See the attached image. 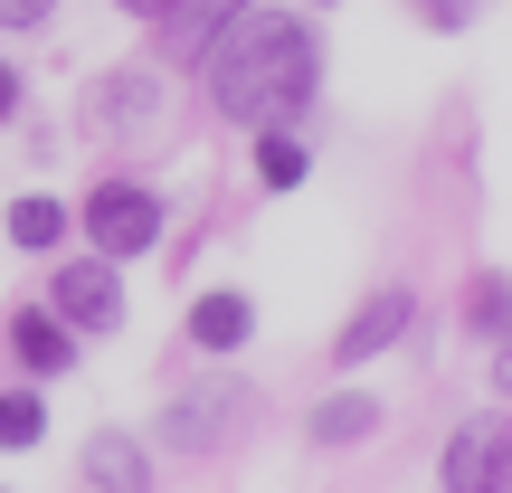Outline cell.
<instances>
[{
	"mask_svg": "<svg viewBox=\"0 0 512 493\" xmlns=\"http://www.w3.org/2000/svg\"><path fill=\"white\" fill-rule=\"evenodd\" d=\"M86 238H95V256H143V247H162V200H152L143 181H95L86 190Z\"/></svg>",
	"mask_w": 512,
	"mask_h": 493,
	"instance_id": "cell-3",
	"label": "cell"
},
{
	"mask_svg": "<svg viewBox=\"0 0 512 493\" xmlns=\"http://www.w3.org/2000/svg\"><path fill=\"white\" fill-rule=\"evenodd\" d=\"M200 57H209V105H219L228 124H247V133L285 124V114L313 105V86H323V48H313V29L285 19V10H238L228 38L200 48Z\"/></svg>",
	"mask_w": 512,
	"mask_h": 493,
	"instance_id": "cell-1",
	"label": "cell"
},
{
	"mask_svg": "<svg viewBox=\"0 0 512 493\" xmlns=\"http://www.w3.org/2000/svg\"><path fill=\"white\" fill-rule=\"evenodd\" d=\"M408 323H418V294H408V285H380V294H370V304L351 313L342 332H332V361H342V370H361L370 351H389Z\"/></svg>",
	"mask_w": 512,
	"mask_h": 493,
	"instance_id": "cell-5",
	"label": "cell"
},
{
	"mask_svg": "<svg viewBox=\"0 0 512 493\" xmlns=\"http://www.w3.org/2000/svg\"><path fill=\"white\" fill-rule=\"evenodd\" d=\"M238 10H247V0H190V10H162V19H171V57H200Z\"/></svg>",
	"mask_w": 512,
	"mask_h": 493,
	"instance_id": "cell-11",
	"label": "cell"
},
{
	"mask_svg": "<svg viewBox=\"0 0 512 493\" xmlns=\"http://www.w3.org/2000/svg\"><path fill=\"white\" fill-rule=\"evenodd\" d=\"M0 219H10V247H57V238H67V209H57L48 190H29V200H10Z\"/></svg>",
	"mask_w": 512,
	"mask_h": 493,
	"instance_id": "cell-14",
	"label": "cell"
},
{
	"mask_svg": "<svg viewBox=\"0 0 512 493\" xmlns=\"http://www.w3.org/2000/svg\"><path fill=\"white\" fill-rule=\"evenodd\" d=\"M86 484L95 493H152V465H143V446L124 427H95L86 437Z\"/></svg>",
	"mask_w": 512,
	"mask_h": 493,
	"instance_id": "cell-8",
	"label": "cell"
},
{
	"mask_svg": "<svg viewBox=\"0 0 512 493\" xmlns=\"http://www.w3.org/2000/svg\"><path fill=\"white\" fill-rule=\"evenodd\" d=\"M0 114H19V67H0Z\"/></svg>",
	"mask_w": 512,
	"mask_h": 493,
	"instance_id": "cell-19",
	"label": "cell"
},
{
	"mask_svg": "<svg viewBox=\"0 0 512 493\" xmlns=\"http://www.w3.org/2000/svg\"><path fill=\"white\" fill-rule=\"evenodd\" d=\"M48 10H57V0H0V29H38Z\"/></svg>",
	"mask_w": 512,
	"mask_h": 493,
	"instance_id": "cell-18",
	"label": "cell"
},
{
	"mask_svg": "<svg viewBox=\"0 0 512 493\" xmlns=\"http://www.w3.org/2000/svg\"><path fill=\"white\" fill-rule=\"evenodd\" d=\"M48 313L67 332H114V323H124V275H114V256H76V266H57Z\"/></svg>",
	"mask_w": 512,
	"mask_h": 493,
	"instance_id": "cell-4",
	"label": "cell"
},
{
	"mask_svg": "<svg viewBox=\"0 0 512 493\" xmlns=\"http://www.w3.org/2000/svg\"><path fill=\"white\" fill-rule=\"evenodd\" d=\"M247 332H256V304H247V294H200V304H190V342H200V351H238L247 342Z\"/></svg>",
	"mask_w": 512,
	"mask_h": 493,
	"instance_id": "cell-9",
	"label": "cell"
},
{
	"mask_svg": "<svg viewBox=\"0 0 512 493\" xmlns=\"http://www.w3.org/2000/svg\"><path fill=\"white\" fill-rule=\"evenodd\" d=\"M10 351H19V370H38V380L76 370V332L57 323L48 304H19V313H10Z\"/></svg>",
	"mask_w": 512,
	"mask_h": 493,
	"instance_id": "cell-7",
	"label": "cell"
},
{
	"mask_svg": "<svg viewBox=\"0 0 512 493\" xmlns=\"http://www.w3.org/2000/svg\"><path fill=\"white\" fill-rule=\"evenodd\" d=\"M370 427H380V408H370L361 389H342V399H323V408L304 418V437H313V446H361Z\"/></svg>",
	"mask_w": 512,
	"mask_h": 493,
	"instance_id": "cell-10",
	"label": "cell"
},
{
	"mask_svg": "<svg viewBox=\"0 0 512 493\" xmlns=\"http://www.w3.org/2000/svg\"><path fill=\"white\" fill-rule=\"evenodd\" d=\"M86 114H95V124H133V114H152V76H105V86H86Z\"/></svg>",
	"mask_w": 512,
	"mask_h": 493,
	"instance_id": "cell-15",
	"label": "cell"
},
{
	"mask_svg": "<svg viewBox=\"0 0 512 493\" xmlns=\"http://www.w3.org/2000/svg\"><path fill=\"white\" fill-rule=\"evenodd\" d=\"M124 10H133V19H162V10H171V0H124Z\"/></svg>",
	"mask_w": 512,
	"mask_h": 493,
	"instance_id": "cell-20",
	"label": "cell"
},
{
	"mask_svg": "<svg viewBox=\"0 0 512 493\" xmlns=\"http://www.w3.org/2000/svg\"><path fill=\"white\" fill-rule=\"evenodd\" d=\"M48 437V399L38 389H0V456H29Z\"/></svg>",
	"mask_w": 512,
	"mask_h": 493,
	"instance_id": "cell-13",
	"label": "cell"
},
{
	"mask_svg": "<svg viewBox=\"0 0 512 493\" xmlns=\"http://www.w3.org/2000/svg\"><path fill=\"white\" fill-rule=\"evenodd\" d=\"M503 389H512V342H503Z\"/></svg>",
	"mask_w": 512,
	"mask_h": 493,
	"instance_id": "cell-21",
	"label": "cell"
},
{
	"mask_svg": "<svg viewBox=\"0 0 512 493\" xmlns=\"http://www.w3.org/2000/svg\"><path fill=\"white\" fill-rule=\"evenodd\" d=\"M256 418V389L238 370H200V380L181 389V399L162 408V446H181V456H209V446H238Z\"/></svg>",
	"mask_w": 512,
	"mask_h": 493,
	"instance_id": "cell-2",
	"label": "cell"
},
{
	"mask_svg": "<svg viewBox=\"0 0 512 493\" xmlns=\"http://www.w3.org/2000/svg\"><path fill=\"white\" fill-rule=\"evenodd\" d=\"M408 10H418L427 29H475V19L494 10V0H408Z\"/></svg>",
	"mask_w": 512,
	"mask_h": 493,
	"instance_id": "cell-17",
	"label": "cell"
},
{
	"mask_svg": "<svg viewBox=\"0 0 512 493\" xmlns=\"http://www.w3.org/2000/svg\"><path fill=\"white\" fill-rule=\"evenodd\" d=\"M465 323H475V342H512V275H475L465 285Z\"/></svg>",
	"mask_w": 512,
	"mask_h": 493,
	"instance_id": "cell-12",
	"label": "cell"
},
{
	"mask_svg": "<svg viewBox=\"0 0 512 493\" xmlns=\"http://www.w3.org/2000/svg\"><path fill=\"white\" fill-rule=\"evenodd\" d=\"M512 484V437L494 418L456 427V446H446V493H503Z\"/></svg>",
	"mask_w": 512,
	"mask_h": 493,
	"instance_id": "cell-6",
	"label": "cell"
},
{
	"mask_svg": "<svg viewBox=\"0 0 512 493\" xmlns=\"http://www.w3.org/2000/svg\"><path fill=\"white\" fill-rule=\"evenodd\" d=\"M256 181H266V190L304 181V143H285V124H266V143H256Z\"/></svg>",
	"mask_w": 512,
	"mask_h": 493,
	"instance_id": "cell-16",
	"label": "cell"
}]
</instances>
